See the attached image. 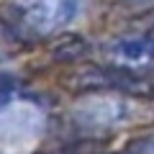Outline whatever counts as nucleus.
Instances as JSON below:
<instances>
[{"label":"nucleus","mask_w":154,"mask_h":154,"mask_svg":"<svg viewBox=\"0 0 154 154\" xmlns=\"http://www.w3.org/2000/svg\"><path fill=\"white\" fill-rule=\"evenodd\" d=\"M85 0H21V23L36 36H54L64 31L82 13Z\"/></svg>","instance_id":"3"},{"label":"nucleus","mask_w":154,"mask_h":154,"mask_svg":"<svg viewBox=\"0 0 154 154\" xmlns=\"http://www.w3.org/2000/svg\"><path fill=\"white\" fill-rule=\"evenodd\" d=\"M131 154H154V134L146 136V139H141V141L131 149Z\"/></svg>","instance_id":"5"},{"label":"nucleus","mask_w":154,"mask_h":154,"mask_svg":"<svg viewBox=\"0 0 154 154\" xmlns=\"http://www.w3.org/2000/svg\"><path fill=\"white\" fill-rule=\"evenodd\" d=\"M0 62H3V51H0Z\"/></svg>","instance_id":"6"},{"label":"nucleus","mask_w":154,"mask_h":154,"mask_svg":"<svg viewBox=\"0 0 154 154\" xmlns=\"http://www.w3.org/2000/svg\"><path fill=\"white\" fill-rule=\"evenodd\" d=\"M149 118V105L123 93H93L75 105V121L93 131H118Z\"/></svg>","instance_id":"1"},{"label":"nucleus","mask_w":154,"mask_h":154,"mask_svg":"<svg viewBox=\"0 0 154 154\" xmlns=\"http://www.w3.org/2000/svg\"><path fill=\"white\" fill-rule=\"evenodd\" d=\"M103 57L116 69L154 75V36H149V33L116 36L103 44Z\"/></svg>","instance_id":"4"},{"label":"nucleus","mask_w":154,"mask_h":154,"mask_svg":"<svg viewBox=\"0 0 154 154\" xmlns=\"http://www.w3.org/2000/svg\"><path fill=\"white\" fill-rule=\"evenodd\" d=\"M46 126V108L21 85L0 82V141L36 139Z\"/></svg>","instance_id":"2"}]
</instances>
